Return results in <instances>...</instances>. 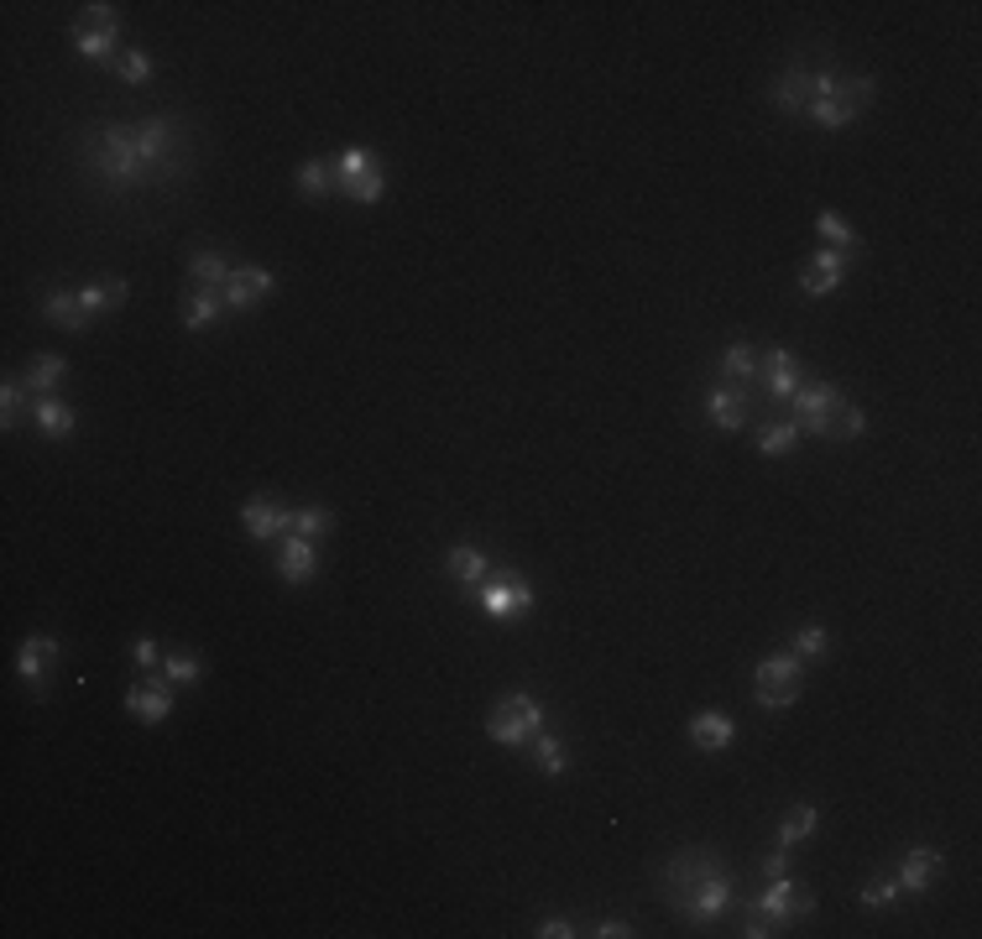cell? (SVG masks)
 I'll use <instances>...</instances> for the list:
<instances>
[{
	"label": "cell",
	"mask_w": 982,
	"mask_h": 939,
	"mask_svg": "<svg viewBox=\"0 0 982 939\" xmlns=\"http://www.w3.org/2000/svg\"><path fill=\"white\" fill-rule=\"evenodd\" d=\"M116 73L126 79V84H146L152 79V52H142V47H126L116 58Z\"/></svg>",
	"instance_id": "38"
},
{
	"label": "cell",
	"mask_w": 982,
	"mask_h": 939,
	"mask_svg": "<svg viewBox=\"0 0 982 939\" xmlns=\"http://www.w3.org/2000/svg\"><path fill=\"white\" fill-rule=\"evenodd\" d=\"M826 647H831V632H826V627H800V632L790 637V653L794 657H820Z\"/></svg>",
	"instance_id": "39"
},
{
	"label": "cell",
	"mask_w": 982,
	"mask_h": 939,
	"mask_svg": "<svg viewBox=\"0 0 982 939\" xmlns=\"http://www.w3.org/2000/svg\"><path fill=\"white\" fill-rule=\"evenodd\" d=\"M768 105L784 110V116H805V105H811V73L805 69L779 73V79L768 84Z\"/></svg>",
	"instance_id": "19"
},
{
	"label": "cell",
	"mask_w": 982,
	"mask_h": 939,
	"mask_svg": "<svg viewBox=\"0 0 982 939\" xmlns=\"http://www.w3.org/2000/svg\"><path fill=\"white\" fill-rule=\"evenodd\" d=\"M533 762H539V773H544V777H559L565 768H570V757H565V741H559V736H549V730H539V736H533Z\"/></svg>",
	"instance_id": "32"
},
{
	"label": "cell",
	"mask_w": 982,
	"mask_h": 939,
	"mask_svg": "<svg viewBox=\"0 0 982 939\" xmlns=\"http://www.w3.org/2000/svg\"><path fill=\"white\" fill-rule=\"evenodd\" d=\"M706 407H711V423H717V428H743L747 413H753V402H747V392L737 387V381H721V387H711Z\"/></svg>",
	"instance_id": "18"
},
{
	"label": "cell",
	"mask_w": 982,
	"mask_h": 939,
	"mask_svg": "<svg viewBox=\"0 0 982 939\" xmlns=\"http://www.w3.org/2000/svg\"><path fill=\"white\" fill-rule=\"evenodd\" d=\"M272 287H277V282H272V272H267V266H236V272H230V282H225L220 293H225V308L246 313V308L262 304Z\"/></svg>",
	"instance_id": "13"
},
{
	"label": "cell",
	"mask_w": 982,
	"mask_h": 939,
	"mask_svg": "<svg viewBox=\"0 0 982 939\" xmlns=\"http://www.w3.org/2000/svg\"><path fill=\"white\" fill-rule=\"evenodd\" d=\"M841 387L837 381H805L800 392L790 397V418L800 423V433H820L826 439V428H831V418H837V407H841Z\"/></svg>",
	"instance_id": "8"
},
{
	"label": "cell",
	"mask_w": 982,
	"mask_h": 939,
	"mask_svg": "<svg viewBox=\"0 0 982 939\" xmlns=\"http://www.w3.org/2000/svg\"><path fill=\"white\" fill-rule=\"evenodd\" d=\"M753 908H758L773 929H784V924H800V918L815 914V892H805L790 871H784V877H768V888L753 898Z\"/></svg>",
	"instance_id": "5"
},
{
	"label": "cell",
	"mask_w": 982,
	"mask_h": 939,
	"mask_svg": "<svg viewBox=\"0 0 982 939\" xmlns=\"http://www.w3.org/2000/svg\"><path fill=\"white\" fill-rule=\"evenodd\" d=\"M805 116H811V126H820V131H841V126H852V120H857V110H852L847 99L831 94V99H811V105H805Z\"/></svg>",
	"instance_id": "30"
},
{
	"label": "cell",
	"mask_w": 982,
	"mask_h": 939,
	"mask_svg": "<svg viewBox=\"0 0 982 939\" xmlns=\"http://www.w3.org/2000/svg\"><path fill=\"white\" fill-rule=\"evenodd\" d=\"M230 257L225 251H215V246H204V251H193L189 257V277H193V287H225L230 282Z\"/></svg>",
	"instance_id": "26"
},
{
	"label": "cell",
	"mask_w": 982,
	"mask_h": 939,
	"mask_svg": "<svg viewBox=\"0 0 982 939\" xmlns=\"http://www.w3.org/2000/svg\"><path fill=\"white\" fill-rule=\"evenodd\" d=\"M758 376V355H753V345H726L721 350V381H753Z\"/></svg>",
	"instance_id": "35"
},
{
	"label": "cell",
	"mask_w": 982,
	"mask_h": 939,
	"mask_svg": "<svg viewBox=\"0 0 982 939\" xmlns=\"http://www.w3.org/2000/svg\"><path fill=\"white\" fill-rule=\"evenodd\" d=\"M43 319L58 324V329H69V334L90 329V313H84V304H79V293H69V287H52L48 298H43Z\"/></svg>",
	"instance_id": "22"
},
{
	"label": "cell",
	"mask_w": 982,
	"mask_h": 939,
	"mask_svg": "<svg viewBox=\"0 0 982 939\" xmlns=\"http://www.w3.org/2000/svg\"><path fill=\"white\" fill-rule=\"evenodd\" d=\"M240 522H246V533L257 543H272V538H288L293 533V512L283 501H272V496H251L246 507H240Z\"/></svg>",
	"instance_id": "12"
},
{
	"label": "cell",
	"mask_w": 982,
	"mask_h": 939,
	"mask_svg": "<svg viewBox=\"0 0 982 939\" xmlns=\"http://www.w3.org/2000/svg\"><path fill=\"white\" fill-rule=\"evenodd\" d=\"M340 188V167L330 157H309V163L298 167V193L304 199H324V193H335Z\"/></svg>",
	"instance_id": "27"
},
{
	"label": "cell",
	"mask_w": 982,
	"mask_h": 939,
	"mask_svg": "<svg viewBox=\"0 0 982 939\" xmlns=\"http://www.w3.org/2000/svg\"><path fill=\"white\" fill-rule=\"evenodd\" d=\"M32 423H37V433H43V439H73V433H79V413H73V407H63L58 397H43V402H37Z\"/></svg>",
	"instance_id": "25"
},
{
	"label": "cell",
	"mask_w": 982,
	"mask_h": 939,
	"mask_svg": "<svg viewBox=\"0 0 982 939\" xmlns=\"http://www.w3.org/2000/svg\"><path fill=\"white\" fill-rule=\"evenodd\" d=\"M126 710H131L142 726H163V721L173 715V679H168V674L157 679V668L142 674V684L126 694Z\"/></svg>",
	"instance_id": "10"
},
{
	"label": "cell",
	"mask_w": 982,
	"mask_h": 939,
	"mask_svg": "<svg viewBox=\"0 0 982 939\" xmlns=\"http://www.w3.org/2000/svg\"><path fill=\"white\" fill-rule=\"evenodd\" d=\"M52 668H58V637H26L22 653H16V679H22L32 694H43Z\"/></svg>",
	"instance_id": "11"
},
{
	"label": "cell",
	"mask_w": 982,
	"mask_h": 939,
	"mask_svg": "<svg viewBox=\"0 0 982 939\" xmlns=\"http://www.w3.org/2000/svg\"><path fill=\"white\" fill-rule=\"evenodd\" d=\"M732 736H737V721L726 710H695L690 715V741L700 751H726Z\"/></svg>",
	"instance_id": "17"
},
{
	"label": "cell",
	"mask_w": 982,
	"mask_h": 939,
	"mask_svg": "<svg viewBox=\"0 0 982 939\" xmlns=\"http://www.w3.org/2000/svg\"><path fill=\"white\" fill-rule=\"evenodd\" d=\"M84 22L99 26V32H120V11L105 5V0H95V5H84Z\"/></svg>",
	"instance_id": "42"
},
{
	"label": "cell",
	"mask_w": 982,
	"mask_h": 939,
	"mask_svg": "<svg viewBox=\"0 0 982 939\" xmlns=\"http://www.w3.org/2000/svg\"><path fill=\"white\" fill-rule=\"evenodd\" d=\"M63 376H69V360H63V355H32L22 381L37 392V397H52V392L63 387Z\"/></svg>",
	"instance_id": "24"
},
{
	"label": "cell",
	"mask_w": 982,
	"mask_h": 939,
	"mask_svg": "<svg viewBox=\"0 0 982 939\" xmlns=\"http://www.w3.org/2000/svg\"><path fill=\"white\" fill-rule=\"evenodd\" d=\"M863 433H867V413L857 407V402H841L837 418H831V428H826V439H837V444H852V439H863Z\"/></svg>",
	"instance_id": "34"
},
{
	"label": "cell",
	"mask_w": 982,
	"mask_h": 939,
	"mask_svg": "<svg viewBox=\"0 0 982 939\" xmlns=\"http://www.w3.org/2000/svg\"><path fill=\"white\" fill-rule=\"evenodd\" d=\"M784 871H790V845H779V851L764 856V877H784Z\"/></svg>",
	"instance_id": "46"
},
{
	"label": "cell",
	"mask_w": 982,
	"mask_h": 939,
	"mask_svg": "<svg viewBox=\"0 0 982 939\" xmlns=\"http://www.w3.org/2000/svg\"><path fill=\"white\" fill-rule=\"evenodd\" d=\"M857 898H863V908H888V903L899 898V877H873Z\"/></svg>",
	"instance_id": "41"
},
{
	"label": "cell",
	"mask_w": 982,
	"mask_h": 939,
	"mask_svg": "<svg viewBox=\"0 0 982 939\" xmlns=\"http://www.w3.org/2000/svg\"><path fill=\"white\" fill-rule=\"evenodd\" d=\"M131 657H137L142 674H152V668H157V642H152V637H137V642H131Z\"/></svg>",
	"instance_id": "43"
},
{
	"label": "cell",
	"mask_w": 982,
	"mask_h": 939,
	"mask_svg": "<svg viewBox=\"0 0 982 939\" xmlns=\"http://www.w3.org/2000/svg\"><path fill=\"white\" fill-rule=\"evenodd\" d=\"M800 689H805V657H794V653L764 657L758 674H753V700H758V710H784V704L800 700Z\"/></svg>",
	"instance_id": "4"
},
{
	"label": "cell",
	"mask_w": 982,
	"mask_h": 939,
	"mask_svg": "<svg viewBox=\"0 0 982 939\" xmlns=\"http://www.w3.org/2000/svg\"><path fill=\"white\" fill-rule=\"evenodd\" d=\"M178 313H184V329L199 334V329H210L220 313H225V293H220V287H189Z\"/></svg>",
	"instance_id": "21"
},
{
	"label": "cell",
	"mask_w": 982,
	"mask_h": 939,
	"mask_svg": "<svg viewBox=\"0 0 982 939\" xmlns=\"http://www.w3.org/2000/svg\"><path fill=\"white\" fill-rule=\"evenodd\" d=\"M841 277H847V251H815L811 261H805V272H800V287L811 293V298H831L841 287Z\"/></svg>",
	"instance_id": "14"
},
{
	"label": "cell",
	"mask_w": 982,
	"mask_h": 939,
	"mask_svg": "<svg viewBox=\"0 0 982 939\" xmlns=\"http://www.w3.org/2000/svg\"><path fill=\"white\" fill-rule=\"evenodd\" d=\"M940 851H931V845H910V856L899 861V892H910V898H920V892H931L935 888V877H940Z\"/></svg>",
	"instance_id": "15"
},
{
	"label": "cell",
	"mask_w": 982,
	"mask_h": 939,
	"mask_svg": "<svg viewBox=\"0 0 982 939\" xmlns=\"http://www.w3.org/2000/svg\"><path fill=\"white\" fill-rule=\"evenodd\" d=\"M743 935H747V939H764V935H773V924H768V918L758 914L753 903H747V908H743Z\"/></svg>",
	"instance_id": "44"
},
{
	"label": "cell",
	"mask_w": 982,
	"mask_h": 939,
	"mask_svg": "<svg viewBox=\"0 0 982 939\" xmlns=\"http://www.w3.org/2000/svg\"><path fill=\"white\" fill-rule=\"evenodd\" d=\"M79 157L105 193H137L163 178H178L193 157V131L184 116H146V120H99L79 136Z\"/></svg>",
	"instance_id": "1"
},
{
	"label": "cell",
	"mask_w": 982,
	"mask_h": 939,
	"mask_svg": "<svg viewBox=\"0 0 982 939\" xmlns=\"http://www.w3.org/2000/svg\"><path fill=\"white\" fill-rule=\"evenodd\" d=\"M533 935H539V939H570V935H576V924H570V918H544Z\"/></svg>",
	"instance_id": "45"
},
{
	"label": "cell",
	"mask_w": 982,
	"mask_h": 939,
	"mask_svg": "<svg viewBox=\"0 0 982 939\" xmlns=\"http://www.w3.org/2000/svg\"><path fill=\"white\" fill-rule=\"evenodd\" d=\"M539 730H544V704L533 700V694H502V700L492 704V715H486V736L507 751L533 747Z\"/></svg>",
	"instance_id": "3"
},
{
	"label": "cell",
	"mask_w": 982,
	"mask_h": 939,
	"mask_svg": "<svg viewBox=\"0 0 982 939\" xmlns=\"http://www.w3.org/2000/svg\"><path fill=\"white\" fill-rule=\"evenodd\" d=\"M313 569H319L313 538H298V533H288V538H283V554H277V574H283V585H309Z\"/></svg>",
	"instance_id": "16"
},
{
	"label": "cell",
	"mask_w": 982,
	"mask_h": 939,
	"mask_svg": "<svg viewBox=\"0 0 982 939\" xmlns=\"http://www.w3.org/2000/svg\"><path fill=\"white\" fill-rule=\"evenodd\" d=\"M131 298V282H90V287H79V304H84V313L95 319V313H110V308H120Z\"/></svg>",
	"instance_id": "28"
},
{
	"label": "cell",
	"mask_w": 982,
	"mask_h": 939,
	"mask_svg": "<svg viewBox=\"0 0 982 939\" xmlns=\"http://www.w3.org/2000/svg\"><path fill=\"white\" fill-rule=\"evenodd\" d=\"M445 574L455 580V585H465V590H476L486 574H492V559L481 554L476 543H455L450 554H445Z\"/></svg>",
	"instance_id": "20"
},
{
	"label": "cell",
	"mask_w": 982,
	"mask_h": 939,
	"mask_svg": "<svg viewBox=\"0 0 982 939\" xmlns=\"http://www.w3.org/2000/svg\"><path fill=\"white\" fill-rule=\"evenodd\" d=\"M335 167H340V193H345V199H356V204H377V199H382L387 178H382V157H377L371 146L340 152Z\"/></svg>",
	"instance_id": "6"
},
{
	"label": "cell",
	"mask_w": 982,
	"mask_h": 939,
	"mask_svg": "<svg viewBox=\"0 0 982 939\" xmlns=\"http://www.w3.org/2000/svg\"><path fill=\"white\" fill-rule=\"evenodd\" d=\"M815 230H820V240H831V251H857L863 240H857V230L841 219L837 210H820L815 214Z\"/></svg>",
	"instance_id": "33"
},
{
	"label": "cell",
	"mask_w": 982,
	"mask_h": 939,
	"mask_svg": "<svg viewBox=\"0 0 982 939\" xmlns=\"http://www.w3.org/2000/svg\"><path fill=\"white\" fill-rule=\"evenodd\" d=\"M116 43H120V32H99V26H73V52L79 58H90V63H99V69H116Z\"/></svg>",
	"instance_id": "23"
},
{
	"label": "cell",
	"mask_w": 982,
	"mask_h": 939,
	"mask_svg": "<svg viewBox=\"0 0 982 939\" xmlns=\"http://www.w3.org/2000/svg\"><path fill=\"white\" fill-rule=\"evenodd\" d=\"M815 830H820V815H815V804H794L790 815L779 820V835H773V841H779V845H800V841H811Z\"/></svg>",
	"instance_id": "29"
},
{
	"label": "cell",
	"mask_w": 982,
	"mask_h": 939,
	"mask_svg": "<svg viewBox=\"0 0 982 939\" xmlns=\"http://www.w3.org/2000/svg\"><path fill=\"white\" fill-rule=\"evenodd\" d=\"M659 888H664L670 908L685 918V924H717V918L732 908V898H737V877L726 871V861H721L717 851L685 845V851H674L670 861H664Z\"/></svg>",
	"instance_id": "2"
},
{
	"label": "cell",
	"mask_w": 982,
	"mask_h": 939,
	"mask_svg": "<svg viewBox=\"0 0 982 939\" xmlns=\"http://www.w3.org/2000/svg\"><path fill=\"white\" fill-rule=\"evenodd\" d=\"M758 381H764V397L768 402H790L800 387H805V371H800V355L794 350H768L764 360H758Z\"/></svg>",
	"instance_id": "9"
},
{
	"label": "cell",
	"mask_w": 982,
	"mask_h": 939,
	"mask_svg": "<svg viewBox=\"0 0 982 939\" xmlns=\"http://www.w3.org/2000/svg\"><path fill=\"white\" fill-rule=\"evenodd\" d=\"M476 601L481 610L492 616V621H512V616H523V610H533V585H528L523 574H512V569H502V574H486L476 585Z\"/></svg>",
	"instance_id": "7"
},
{
	"label": "cell",
	"mask_w": 982,
	"mask_h": 939,
	"mask_svg": "<svg viewBox=\"0 0 982 939\" xmlns=\"http://www.w3.org/2000/svg\"><path fill=\"white\" fill-rule=\"evenodd\" d=\"M335 527V512L330 507H293V533L298 538H324Z\"/></svg>",
	"instance_id": "36"
},
{
	"label": "cell",
	"mask_w": 982,
	"mask_h": 939,
	"mask_svg": "<svg viewBox=\"0 0 982 939\" xmlns=\"http://www.w3.org/2000/svg\"><path fill=\"white\" fill-rule=\"evenodd\" d=\"M800 444V423L794 418H773V423H764V428H758V449H764L768 460H779V454H790V449Z\"/></svg>",
	"instance_id": "31"
},
{
	"label": "cell",
	"mask_w": 982,
	"mask_h": 939,
	"mask_svg": "<svg viewBox=\"0 0 982 939\" xmlns=\"http://www.w3.org/2000/svg\"><path fill=\"white\" fill-rule=\"evenodd\" d=\"M22 402H26V381L22 376H5V381H0V428H16Z\"/></svg>",
	"instance_id": "37"
},
{
	"label": "cell",
	"mask_w": 982,
	"mask_h": 939,
	"mask_svg": "<svg viewBox=\"0 0 982 939\" xmlns=\"http://www.w3.org/2000/svg\"><path fill=\"white\" fill-rule=\"evenodd\" d=\"M163 674H168L173 684H199L204 679V663L193 653H173V657H163Z\"/></svg>",
	"instance_id": "40"
},
{
	"label": "cell",
	"mask_w": 982,
	"mask_h": 939,
	"mask_svg": "<svg viewBox=\"0 0 982 939\" xmlns=\"http://www.w3.org/2000/svg\"><path fill=\"white\" fill-rule=\"evenodd\" d=\"M591 935H601V939H627V935H632V929H627L623 918H601V924H596V929H591Z\"/></svg>",
	"instance_id": "47"
}]
</instances>
